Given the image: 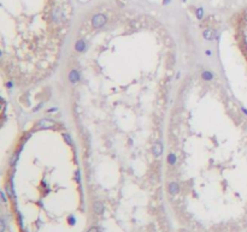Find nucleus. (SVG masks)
Wrapping results in <instances>:
<instances>
[{"label":"nucleus","mask_w":247,"mask_h":232,"mask_svg":"<svg viewBox=\"0 0 247 232\" xmlns=\"http://www.w3.org/2000/svg\"><path fill=\"white\" fill-rule=\"evenodd\" d=\"M69 78H70V82L71 83H76L77 81H78V78H80V76H78V74H77V71L76 70H73L70 72V75H69Z\"/></svg>","instance_id":"obj_5"},{"label":"nucleus","mask_w":247,"mask_h":232,"mask_svg":"<svg viewBox=\"0 0 247 232\" xmlns=\"http://www.w3.org/2000/svg\"><path fill=\"white\" fill-rule=\"evenodd\" d=\"M245 21H246V22H247V13H246V14H245Z\"/></svg>","instance_id":"obj_19"},{"label":"nucleus","mask_w":247,"mask_h":232,"mask_svg":"<svg viewBox=\"0 0 247 232\" xmlns=\"http://www.w3.org/2000/svg\"><path fill=\"white\" fill-rule=\"evenodd\" d=\"M1 196H3V201H4V202H5V201H6V198H5V194H4V193H3V194H1Z\"/></svg>","instance_id":"obj_17"},{"label":"nucleus","mask_w":247,"mask_h":232,"mask_svg":"<svg viewBox=\"0 0 247 232\" xmlns=\"http://www.w3.org/2000/svg\"><path fill=\"white\" fill-rule=\"evenodd\" d=\"M183 1H186V0H183Z\"/></svg>","instance_id":"obj_20"},{"label":"nucleus","mask_w":247,"mask_h":232,"mask_svg":"<svg viewBox=\"0 0 247 232\" xmlns=\"http://www.w3.org/2000/svg\"><path fill=\"white\" fill-rule=\"evenodd\" d=\"M214 36H216V33H214L213 30L208 29V30H205V31H204V37H205L206 40H213V39H214Z\"/></svg>","instance_id":"obj_6"},{"label":"nucleus","mask_w":247,"mask_h":232,"mask_svg":"<svg viewBox=\"0 0 247 232\" xmlns=\"http://www.w3.org/2000/svg\"><path fill=\"white\" fill-rule=\"evenodd\" d=\"M102 211H104V206H102L101 202H95L94 203V212L97 214H101Z\"/></svg>","instance_id":"obj_7"},{"label":"nucleus","mask_w":247,"mask_h":232,"mask_svg":"<svg viewBox=\"0 0 247 232\" xmlns=\"http://www.w3.org/2000/svg\"><path fill=\"white\" fill-rule=\"evenodd\" d=\"M201 76H203L204 79H206V81H210V79H212V77H213V75L211 72H209V71H204Z\"/></svg>","instance_id":"obj_9"},{"label":"nucleus","mask_w":247,"mask_h":232,"mask_svg":"<svg viewBox=\"0 0 247 232\" xmlns=\"http://www.w3.org/2000/svg\"><path fill=\"white\" fill-rule=\"evenodd\" d=\"M203 16H204V10L201 9V7H199V9L196 10V17H198L199 19H201Z\"/></svg>","instance_id":"obj_11"},{"label":"nucleus","mask_w":247,"mask_h":232,"mask_svg":"<svg viewBox=\"0 0 247 232\" xmlns=\"http://www.w3.org/2000/svg\"><path fill=\"white\" fill-rule=\"evenodd\" d=\"M4 230H5V221L4 219H1L0 220V232H4Z\"/></svg>","instance_id":"obj_12"},{"label":"nucleus","mask_w":247,"mask_h":232,"mask_svg":"<svg viewBox=\"0 0 247 232\" xmlns=\"http://www.w3.org/2000/svg\"><path fill=\"white\" fill-rule=\"evenodd\" d=\"M64 138H65V141L69 143V145H71V140H70V136H69V135L65 134V135H64Z\"/></svg>","instance_id":"obj_13"},{"label":"nucleus","mask_w":247,"mask_h":232,"mask_svg":"<svg viewBox=\"0 0 247 232\" xmlns=\"http://www.w3.org/2000/svg\"><path fill=\"white\" fill-rule=\"evenodd\" d=\"M7 193H9L10 196H13V194H12V191H11V188H10V187H7Z\"/></svg>","instance_id":"obj_15"},{"label":"nucleus","mask_w":247,"mask_h":232,"mask_svg":"<svg viewBox=\"0 0 247 232\" xmlns=\"http://www.w3.org/2000/svg\"><path fill=\"white\" fill-rule=\"evenodd\" d=\"M52 126H54V122L50 120V119H42L39 122V127H41V129H48Z\"/></svg>","instance_id":"obj_2"},{"label":"nucleus","mask_w":247,"mask_h":232,"mask_svg":"<svg viewBox=\"0 0 247 232\" xmlns=\"http://www.w3.org/2000/svg\"><path fill=\"white\" fill-rule=\"evenodd\" d=\"M170 3V0H164V4H169Z\"/></svg>","instance_id":"obj_18"},{"label":"nucleus","mask_w":247,"mask_h":232,"mask_svg":"<svg viewBox=\"0 0 247 232\" xmlns=\"http://www.w3.org/2000/svg\"><path fill=\"white\" fill-rule=\"evenodd\" d=\"M179 190H180V188H179L177 183H170L169 184V191H170L171 195H176L179 193Z\"/></svg>","instance_id":"obj_3"},{"label":"nucleus","mask_w":247,"mask_h":232,"mask_svg":"<svg viewBox=\"0 0 247 232\" xmlns=\"http://www.w3.org/2000/svg\"><path fill=\"white\" fill-rule=\"evenodd\" d=\"M162 150H163L162 143H159V142L154 143V146H153V153H154V155L156 156H159V155L162 154Z\"/></svg>","instance_id":"obj_4"},{"label":"nucleus","mask_w":247,"mask_h":232,"mask_svg":"<svg viewBox=\"0 0 247 232\" xmlns=\"http://www.w3.org/2000/svg\"><path fill=\"white\" fill-rule=\"evenodd\" d=\"M88 232H98V229H97V227H91V229L88 230Z\"/></svg>","instance_id":"obj_14"},{"label":"nucleus","mask_w":247,"mask_h":232,"mask_svg":"<svg viewBox=\"0 0 247 232\" xmlns=\"http://www.w3.org/2000/svg\"><path fill=\"white\" fill-rule=\"evenodd\" d=\"M75 48L77 50V52H82L84 50V42L83 41H78L75 46Z\"/></svg>","instance_id":"obj_8"},{"label":"nucleus","mask_w":247,"mask_h":232,"mask_svg":"<svg viewBox=\"0 0 247 232\" xmlns=\"http://www.w3.org/2000/svg\"><path fill=\"white\" fill-rule=\"evenodd\" d=\"M168 161H169L170 165H174L175 162H176V156H175L174 154H170L169 158H168Z\"/></svg>","instance_id":"obj_10"},{"label":"nucleus","mask_w":247,"mask_h":232,"mask_svg":"<svg viewBox=\"0 0 247 232\" xmlns=\"http://www.w3.org/2000/svg\"><path fill=\"white\" fill-rule=\"evenodd\" d=\"M106 23V17L104 14H95L92 19V24L94 28H101Z\"/></svg>","instance_id":"obj_1"},{"label":"nucleus","mask_w":247,"mask_h":232,"mask_svg":"<svg viewBox=\"0 0 247 232\" xmlns=\"http://www.w3.org/2000/svg\"><path fill=\"white\" fill-rule=\"evenodd\" d=\"M74 222H75V219L74 218H70V224H71V225H73Z\"/></svg>","instance_id":"obj_16"}]
</instances>
